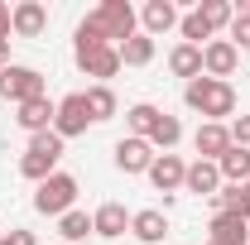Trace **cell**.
Masks as SVG:
<instances>
[{"label": "cell", "instance_id": "cell-27", "mask_svg": "<svg viewBox=\"0 0 250 245\" xmlns=\"http://www.w3.org/2000/svg\"><path fill=\"white\" fill-rule=\"evenodd\" d=\"M87 111H92V125L111 121L116 116V92L111 87H87Z\"/></svg>", "mask_w": 250, "mask_h": 245}, {"label": "cell", "instance_id": "cell-7", "mask_svg": "<svg viewBox=\"0 0 250 245\" xmlns=\"http://www.w3.org/2000/svg\"><path fill=\"white\" fill-rule=\"evenodd\" d=\"M236 67H241V48H236L231 39H212V43H202V77L226 82Z\"/></svg>", "mask_w": 250, "mask_h": 245}, {"label": "cell", "instance_id": "cell-24", "mask_svg": "<svg viewBox=\"0 0 250 245\" xmlns=\"http://www.w3.org/2000/svg\"><path fill=\"white\" fill-rule=\"evenodd\" d=\"M178 140H183V125H178V116H168V111H164V116L154 121V130H149V144L164 149V154H173Z\"/></svg>", "mask_w": 250, "mask_h": 245}, {"label": "cell", "instance_id": "cell-33", "mask_svg": "<svg viewBox=\"0 0 250 245\" xmlns=\"http://www.w3.org/2000/svg\"><path fill=\"white\" fill-rule=\"evenodd\" d=\"M10 67V39H0V72Z\"/></svg>", "mask_w": 250, "mask_h": 245}, {"label": "cell", "instance_id": "cell-23", "mask_svg": "<svg viewBox=\"0 0 250 245\" xmlns=\"http://www.w3.org/2000/svg\"><path fill=\"white\" fill-rule=\"evenodd\" d=\"M159 116H164L159 106H149V101H135V106L125 111V125H130V135H135V140H149V130H154Z\"/></svg>", "mask_w": 250, "mask_h": 245}, {"label": "cell", "instance_id": "cell-30", "mask_svg": "<svg viewBox=\"0 0 250 245\" xmlns=\"http://www.w3.org/2000/svg\"><path fill=\"white\" fill-rule=\"evenodd\" d=\"M5 241H10V245H39V241H34V231H20V226H15Z\"/></svg>", "mask_w": 250, "mask_h": 245}, {"label": "cell", "instance_id": "cell-34", "mask_svg": "<svg viewBox=\"0 0 250 245\" xmlns=\"http://www.w3.org/2000/svg\"><path fill=\"white\" fill-rule=\"evenodd\" d=\"M0 245H10V241H5V236H0Z\"/></svg>", "mask_w": 250, "mask_h": 245}, {"label": "cell", "instance_id": "cell-9", "mask_svg": "<svg viewBox=\"0 0 250 245\" xmlns=\"http://www.w3.org/2000/svg\"><path fill=\"white\" fill-rule=\"evenodd\" d=\"M154 159H159V154H154L149 140H135V135L116 140V168H121V173H149Z\"/></svg>", "mask_w": 250, "mask_h": 245}, {"label": "cell", "instance_id": "cell-1", "mask_svg": "<svg viewBox=\"0 0 250 245\" xmlns=\"http://www.w3.org/2000/svg\"><path fill=\"white\" fill-rule=\"evenodd\" d=\"M183 101L202 116V121H226L236 111V87L231 82H217V77H197L183 87Z\"/></svg>", "mask_w": 250, "mask_h": 245}, {"label": "cell", "instance_id": "cell-19", "mask_svg": "<svg viewBox=\"0 0 250 245\" xmlns=\"http://www.w3.org/2000/svg\"><path fill=\"white\" fill-rule=\"evenodd\" d=\"M116 53H121V67H149V62H154V39L140 29L135 39L116 43Z\"/></svg>", "mask_w": 250, "mask_h": 245}, {"label": "cell", "instance_id": "cell-17", "mask_svg": "<svg viewBox=\"0 0 250 245\" xmlns=\"http://www.w3.org/2000/svg\"><path fill=\"white\" fill-rule=\"evenodd\" d=\"M188 178V163L178 159V154H159L154 163H149V183L159 187V192H178Z\"/></svg>", "mask_w": 250, "mask_h": 245}, {"label": "cell", "instance_id": "cell-5", "mask_svg": "<svg viewBox=\"0 0 250 245\" xmlns=\"http://www.w3.org/2000/svg\"><path fill=\"white\" fill-rule=\"evenodd\" d=\"M96 20H101V29H106L111 43H125V39L140 34V15H135L130 0H106V5H96Z\"/></svg>", "mask_w": 250, "mask_h": 245}, {"label": "cell", "instance_id": "cell-18", "mask_svg": "<svg viewBox=\"0 0 250 245\" xmlns=\"http://www.w3.org/2000/svg\"><path fill=\"white\" fill-rule=\"evenodd\" d=\"M140 24H145V34L149 39H159V34L178 29V5L173 0H149L145 10H140Z\"/></svg>", "mask_w": 250, "mask_h": 245}, {"label": "cell", "instance_id": "cell-22", "mask_svg": "<svg viewBox=\"0 0 250 245\" xmlns=\"http://www.w3.org/2000/svg\"><path fill=\"white\" fill-rule=\"evenodd\" d=\"M217 168H221V183H250V149L231 144V149L217 159Z\"/></svg>", "mask_w": 250, "mask_h": 245}, {"label": "cell", "instance_id": "cell-26", "mask_svg": "<svg viewBox=\"0 0 250 245\" xmlns=\"http://www.w3.org/2000/svg\"><path fill=\"white\" fill-rule=\"evenodd\" d=\"M58 236H62V241H72V245H77V241H87V236H96V231H92V216L72 207L67 216H58Z\"/></svg>", "mask_w": 250, "mask_h": 245}, {"label": "cell", "instance_id": "cell-25", "mask_svg": "<svg viewBox=\"0 0 250 245\" xmlns=\"http://www.w3.org/2000/svg\"><path fill=\"white\" fill-rule=\"evenodd\" d=\"M197 15L207 20V29L217 34V29H231V20H236V5H231V0H202V5H197Z\"/></svg>", "mask_w": 250, "mask_h": 245}, {"label": "cell", "instance_id": "cell-29", "mask_svg": "<svg viewBox=\"0 0 250 245\" xmlns=\"http://www.w3.org/2000/svg\"><path fill=\"white\" fill-rule=\"evenodd\" d=\"M231 130V144H241V149H250V116H236V121L226 125Z\"/></svg>", "mask_w": 250, "mask_h": 245}, {"label": "cell", "instance_id": "cell-14", "mask_svg": "<svg viewBox=\"0 0 250 245\" xmlns=\"http://www.w3.org/2000/svg\"><path fill=\"white\" fill-rule=\"evenodd\" d=\"M92 231L101 236V241H121L125 231H130V212H125L121 202H101L92 212Z\"/></svg>", "mask_w": 250, "mask_h": 245}, {"label": "cell", "instance_id": "cell-8", "mask_svg": "<svg viewBox=\"0 0 250 245\" xmlns=\"http://www.w3.org/2000/svg\"><path fill=\"white\" fill-rule=\"evenodd\" d=\"M53 116H58V101H48V96H34V101H24V106H15V125H20L24 135L53 130Z\"/></svg>", "mask_w": 250, "mask_h": 245}, {"label": "cell", "instance_id": "cell-3", "mask_svg": "<svg viewBox=\"0 0 250 245\" xmlns=\"http://www.w3.org/2000/svg\"><path fill=\"white\" fill-rule=\"evenodd\" d=\"M72 202H77V178L62 173V168L53 173V178H43L39 192H34V212H39V216H67Z\"/></svg>", "mask_w": 250, "mask_h": 245}, {"label": "cell", "instance_id": "cell-35", "mask_svg": "<svg viewBox=\"0 0 250 245\" xmlns=\"http://www.w3.org/2000/svg\"><path fill=\"white\" fill-rule=\"evenodd\" d=\"M207 245H217V241H207Z\"/></svg>", "mask_w": 250, "mask_h": 245}, {"label": "cell", "instance_id": "cell-32", "mask_svg": "<svg viewBox=\"0 0 250 245\" xmlns=\"http://www.w3.org/2000/svg\"><path fill=\"white\" fill-rule=\"evenodd\" d=\"M241 216L250 221V183H241Z\"/></svg>", "mask_w": 250, "mask_h": 245}, {"label": "cell", "instance_id": "cell-11", "mask_svg": "<svg viewBox=\"0 0 250 245\" xmlns=\"http://www.w3.org/2000/svg\"><path fill=\"white\" fill-rule=\"evenodd\" d=\"M183 192H192V197H217L221 192V168L212 159H192L188 163V178H183Z\"/></svg>", "mask_w": 250, "mask_h": 245}, {"label": "cell", "instance_id": "cell-2", "mask_svg": "<svg viewBox=\"0 0 250 245\" xmlns=\"http://www.w3.org/2000/svg\"><path fill=\"white\" fill-rule=\"evenodd\" d=\"M62 144H67V140H58L53 130L29 135V149H24V159H20V173H24L29 183L53 178V173H58V159H62Z\"/></svg>", "mask_w": 250, "mask_h": 245}, {"label": "cell", "instance_id": "cell-4", "mask_svg": "<svg viewBox=\"0 0 250 245\" xmlns=\"http://www.w3.org/2000/svg\"><path fill=\"white\" fill-rule=\"evenodd\" d=\"M0 96L15 101V106H24L34 96H48L43 92V72H39V67H24V62H10V67L0 72Z\"/></svg>", "mask_w": 250, "mask_h": 245}, {"label": "cell", "instance_id": "cell-12", "mask_svg": "<svg viewBox=\"0 0 250 245\" xmlns=\"http://www.w3.org/2000/svg\"><path fill=\"white\" fill-rule=\"evenodd\" d=\"M192 149H197V159H212V163H217L221 154L231 149V130L221 121H202L197 135H192Z\"/></svg>", "mask_w": 250, "mask_h": 245}, {"label": "cell", "instance_id": "cell-21", "mask_svg": "<svg viewBox=\"0 0 250 245\" xmlns=\"http://www.w3.org/2000/svg\"><path fill=\"white\" fill-rule=\"evenodd\" d=\"M168 72H173V77H188V82H197V77H202V48L178 43V48L168 53Z\"/></svg>", "mask_w": 250, "mask_h": 245}, {"label": "cell", "instance_id": "cell-10", "mask_svg": "<svg viewBox=\"0 0 250 245\" xmlns=\"http://www.w3.org/2000/svg\"><path fill=\"white\" fill-rule=\"evenodd\" d=\"M43 29H48V10H43L39 0H20V5L10 10V34H20V39H39Z\"/></svg>", "mask_w": 250, "mask_h": 245}, {"label": "cell", "instance_id": "cell-13", "mask_svg": "<svg viewBox=\"0 0 250 245\" xmlns=\"http://www.w3.org/2000/svg\"><path fill=\"white\" fill-rule=\"evenodd\" d=\"M77 67L87 77H96V87H106V77L121 72V53H116V43H106V48H92V53H77Z\"/></svg>", "mask_w": 250, "mask_h": 245}, {"label": "cell", "instance_id": "cell-6", "mask_svg": "<svg viewBox=\"0 0 250 245\" xmlns=\"http://www.w3.org/2000/svg\"><path fill=\"white\" fill-rule=\"evenodd\" d=\"M87 125H92L87 92H67L58 101V116H53V135H58V140H77V135H87Z\"/></svg>", "mask_w": 250, "mask_h": 245}, {"label": "cell", "instance_id": "cell-16", "mask_svg": "<svg viewBox=\"0 0 250 245\" xmlns=\"http://www.w3.org/2000/svg\"><path fill=\"white\" fill-rule=\"evenodd\" d=\"M207 231H212V241H217V245H250V221L241 212H217Z\"/></svg>", "mask_w": 250, "mask_h": 245}, {"label": "cell", "instance_id": "cell-20", "mask_svg": "<svg viewBox=\"0 0 250 245\" xmlns=\"http://www.w3.org/2000/svg\"><path fill=\"white\" fill-rule=\"evenodd\" d=\"M111 39H106V29H101V20H96V10L77 24V34H72V58L77 53H92V48H106Z\"/></svg>", "mask_w": 250, "mask_h": 245}, {"label": "cell", "instance_id": "cell-15", "mask_svg": "<svg viewBox=\"0 0 250 245\" xmlns=\"http://www.w3.org/2000/svg\"><path fill=\"white\" fill-rule=\"evenodd\" d=\"M130 236L140 245H159L168 236V216L159 212V207H145V212H130Z\"/></svg>", "mask_w": 250, "mask_h": 245}, {"label": "cell", "instance_id": "cell-28", "mask_svg": "<svg viewBox=\"0 0 250 245\" xmlns=\"http://www.w3.org/2000/svg\"><path fill=\"white\" fill-rule=\"evenodd\" d=\"M231 43H236L241 53H250V20H246V15L231 20Z\"/></svg>", "mask_w": 250, "mask_h": 245}, {"label": "cell", "instance_id": "cell-31", "mask_svg": "<svg viewBox=\"0 0 250 245\" xmlns=\"http://www.w3.org/2000/svg\"><path fill=\"white\" fill-rule=\"evenodd\" d=\"M10 10H15V5L0 0V39H10Z\"/></svg>", "mask_w": 250, "mask_h": 245}]
</instances>
